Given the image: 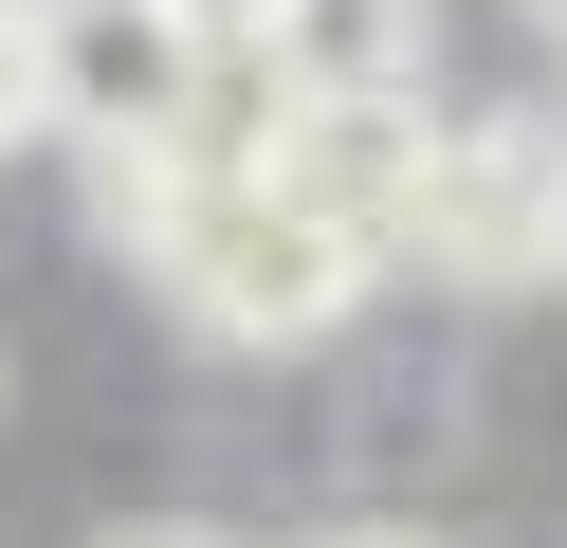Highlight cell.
<instances>
[{
    "instance_id": "7",
    "label": "cell",
    "mask_w": 567,
    "mask_h": 548,
    "mask_svg": "<svg viewBox=\"0 0 567 548\" xmlns=\"http://www.w3.org/2000/svg\"><path fill=\"white\" fill-rule=\"evenodd\" d=\"M38 128V55H19V0H0V146Z\"/></svg>"
},
{
    "instance_id": "1",
    "label": "cell",
    "mask_w": 567,
    "mask_h": 548,
    "mask_svg": "<svg viewBox=\"0 0 567 548\" xmlns=\"http://www.w3.org/2000/svg\"><path fill=\"white\" fill-rule=\"evenodd\" d=\"M147 275H165V311H184L202 348H311V329L367 311L384 256L348 238V219H311L275 165H238V183H184V201H165Z\"/></svg>"
},
{
    "instance_id": "5",
    "label": "cell",
    "mask_w": 567,
    "mask_h": 548,
    "mask_svg": "<svg viewBox=\"0 0 567 548\" xmlns=\"http://www.w3.org/2000/svg\"><path fill=\"white\" fill-rule=\"evenodd\" d=\"M257 73L293 110H367V92H440V0H275Z\"/></svg>"
},
{
    "instance_id": "9",
    "label": "cell",
    "mask_w": 567,
    "mask_h": 548,
    "mask_svg": "<svg viewBox=\"0 0 567 548\" xmlns=\"http://www.w3.org/2000/svg\"><path fill=\"white\" fill-rule=\"evenodd\" d=\"M330 548H440V530H330Z\"/></svg>"
},
{
    "instance_id": "6",
    "label": "cell",
    "mask_w": 567,
    "mask_h": 548,
    "mask_svg": "<svg viewBox=\"0 0 567 548\" xmlns=\"http://www.w3.org/2000/svg\"><path fill=\"white\" fill-rule=\"evenodd\" d=\"M165 19H184L202 55H257V19H275V0H165Z\"/></svg>"
},
{
    "instance_id": "8",
    "label": "cell",
    "mask_w": 567,
    "mask_h": 548,
    "mask_svg": "<svg viewBox=\"0 0 567 548\" xmlns=\"http://www.w3.org/2000/svg\"><path fill=\"white\" fill-rule=\"evenodd\" d=\"M513 19H530V37H549V55H567V0H513Z\"/></svg>"
},
{
    "instance_id": "10",
    "label": "cell",
    "mask_w": 567,
    "mask_h": 548,
    "mask_svg": "<svg viewBox=\"0 0 567 548\" xmlns=\"http://www.w3.org/2000/svg\"><path fill=\"white\" fill-rule=\"evenodd\" d=\"M128 548H220V530H128Z\"/></svg>"
},
{
    "instance_id": "4",
    "label": "cell",
    "mask_w": 567,
    "mask_h": 548,
    "mask_svg": "<svg viewBox=\"0 0 567 548\" xmlns=\"http://www.w3.org/2000/svg\"><path fill=\"white\" fill-rule=\"evenodd\" d=\"M421 165H440V92H367V110H275V183L311 219H348L367 256H403Z\"/></svg>"
},
{
    "instance_id": "2",
    "label": "cell",
    "mask_w": 567,
    "mask_h": 548,
    "mask_svg": "<svg viewBox=\"0 0 567 548\" xmlns=\"http://www.w3.org/2000/svg\"><path fill=\"white\" fill-rule=\"evenodd\" d=\"M403 256L440 292H567V110H457Z\"/></svg>"
},
{
    "instance_id": "3",
    "label": "cell",
    "mask_w": 567,
    "mask_h": 548,
    "mask_svg": "<svg viewBox=\"0 0 567 548\" xmlns=\"http://www.w3.org/2000/svg\"><path fill=\"white\" fill-rule=\"evenodd\" d=\"M19 55H38V128H74L92 165L165 146L184 92H202V37L165 0H19Z\"/></svg>"
}]
</instances>
